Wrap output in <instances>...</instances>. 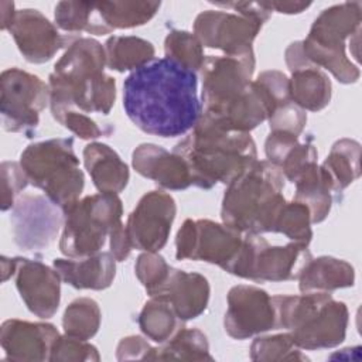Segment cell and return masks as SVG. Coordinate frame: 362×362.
I'll use <instances>...</instances> for the list:
<instances>
[{
    "instance_id": "obj_32",
    "label": "cell",
    "mask_w": 362,
    "mask_h": 362,
    "mask_svg": "<svg viewBox=\"0 0 362 362\" xmlns=\"http://www.w3.org/2000/svg\"><path fill=\"white\" fill-rule=\"evenodd\" d=\"M139 327L148 339L164 344L184 327V321L178 318L167 300L150 297L139 314Z\"/></svg>"
},
{
    "instance_id": "obj_40",
    "label": "cell",
    "mask_w": 362,
    "mask_h": 362,
    "mask_svg": "<svg viewBox=\"0 0 362 362\" xmlns=\"http://www.w3.org/2000/svg\"><path fill=\"white\" fill-rule=\"evenodd\" d=\"M51 113L54 119L59 122L65 129L71 130L74 134L83 140L98 139L112 133V130H103L95 120L74 107H51Z\"/></svg>"
},
{
    "instance_id": "obj_5",
    "label": "cell",
    "mask_w": 362,
    "mask_h": 362,
    "mask_svg": "<svg viewBox=\"0 0 362 362\" xmlns=\"http://www.w3.org/2000/svg\"><path fill=\"white\" fill-rule=\"evenodd\" d=\"M277 329H287L300 349L334 348L346 335L349 313L344 301L325 291L273 297Z\"/></svg>"
},
{
    "instance_id": "obj_46",
    "label": "cell",
    "mask_w": 362,
    "mask_h": 362,
    "mask_svg": "<svg viewBox=\"0 0 362 362\" xmlns=\"http://www.w3.org/2000/svg\"><path fill=\"white\" fill-rule=\"evenodd\" d=\"M1 30H7L16 11L13 1H1Z\"/></svg>"
},
{
    "instance_id": "obj_12",
    "label": "cell",
    "mask_w": 362,
    "mask_h": 362,
    "mask_svg": "<svg viewBox=\"0 0 362 362\" xmlns=\"http://www.w3.org/2000/svg\"><path fill=\"white\" fill-rule=\"evenodd\" d=\"M266 21L256 16L205 10L194 21V34L204 47L221 49L229 57H243L255 54L253 40Z\"/></svg>"
},
{
    "instance_id": "obj_6",
    "label": "cell",
    "mask_w": 362,
    "mask_h": 362,
    "mask_svg": "<svg viewBox=\"0 0 362 362\" xmlns=\"http://www.w3.org/2000/svg\"><path fill=\"white\" fill-rule=\"evenodd\" d=\"M361 1H345L322 10L305 40L300 41L303 64L324 68L342 83H355L361 72L346 57L345 41L361 30Z\"/></svg>"
},
{
    "instance_id": "obj_1",
    "label": "cell",
    "mask_w": 362,
    "mask_h": 362,
    "mask_svg": "<svg viewBox=\"0 0 362 362\" xmlns=\"http://www.w3.org/2000/svg\"><path fill=\"white\" fill-rule=\"evenodd\" d=\"M123 107L144 133L164 139L182 136L202 113L197 74L168 58L153 59L124 79Z\"/></svg>"
},
{
    "instance_id": "obj_18",
    "label": "cell",
    "mask_w": 362,
    "mask_h": 362,
    "mask_svg": "<svg viewBox=\"0 0 362 362\" xmlns=\"http://www.w3.org/2000/svg\"><path fill=\"white\" fill-rule=\"evenodd\" d=\"M7 30L24 59L31 64L48 62L69 41L35 8L17 10Z\"/></svg>"
},
{
    "instance_id": "obj_9",
    "label": "cell",
    "mask_w": 362,
    "mask_h": 362,
    "mask_svg": "<svg viewBox=\"0 0 362 362\" xmlns=\"http://www.w3.org/2000/svg\"><path fill=\"white\" fill-rule=\"evenodd\" d=\"M308 246L288 242L270 245L262 235L245 233L236 260L228 273L252 281H287L298 277L311 259Z\"/></svg>"
},
{
    "instance_id": "obj_27",
    "label": "cell",
    "mask_w": 362,
    "mask_h": 362,
    "mask_svg": "<svg viewBox=\"0 0 362 362\" xmlns=\"http://www.w3.org/2000/svg\"><path fill=\"white\" fill-rule=\"evenodd\" d=\"M288 95L291 102L303 110L318 112L327 107L331 100V81L320 68L307 65L291 72Z\"/></svg>"
},
{
    "instance_id": "obj_21",
    "label": "cell",
    "mask_w": 362,
    "mask_h": 362,
    "mask_svg": "<svg viewBox=\"0 0 362 362\" xmlns=\"http://www.w3.org/2000/svg\"><path fill=\"white\" fill-rule=\"evenodd\" d=\"M209 293V283L202 274L173 267L167 281L153 297L167 300L178 318L185 322L199 317L206 310Z\"/></svg>"
},
{
    "instance_id": "obj_34",
    "label": "cell",
    "mask_w": 362,
    "mask_h": 362,
    "mask_svg": "<svg viewBox=\"0 0 362 362\" xmlns=\"http://www.w3.org/2000/svg\"><path fill=\"white\" fill-rule=\"evenodd\" d=\"M310 209L298 201H286L281 206L273 232L286 235L290 240L308 246L313 238Z\"/></svg>"
},
{
    "instance_id": "obj_25",
    "label": "cell",
    "mask_w": 362,
    "mask_h": 362,
    "mask_svg": "<svg viewBox=\"0 0 362 362\" xmlns=\"http://www.w3.org/2000/svg\"><path fill=\"white\" fill-rule=\"evenodd\" d=\"M83 164L99 192L119 194L129 182V167L107 144L89 143L83 148Z\"/></svg>"
},
{
    "instance_id": "obj_33",
    "label": "cell",
    "mask_w": 362,
    "mask_h": 362,
    "mask_svg": "<svg viewBox=\"0 0 362 362\" xmlns=\"http://www.w3.org/2000/svg\"><path fill=\"white\" fill-rule=\"evenodd\" d=\"M100 308L89 297L74 300L64 313L62 327L66 335L79 339H90L100 327Z\"/></svg>"
},
{
    "instance_id": "obj_31",
    "label": "cell",
    "mask_w": 362,
    "mask_h": 362,
    "mask_svg": "<svg viewBox=\"0 0 362 362\" xmlns=\"http://www.w3.org/2000/svg\"><path fill=\"white\" fill-rule=\"evenodd\" d=\"M148 361H214V356L202 331L182 327L160 348H151Z\"/></svg>"
},
{
    "instance_id": "obj_41",
    "label": "cell",
    "mask_w": 362,
    "mask_h": 362,
    "mask_svg": "<svg viewBox=\"0 0 362 362\" xmlns=\"http://www.w3.org/2000/svg\"><path fill=\"white\" fill-rule=\"evenodd\" d=\"M270 132H286L300 136L307 123L305 110L291 102V99L279 103L267 119Z\"/></svg>"
},
{
    "instance_id": "obj_47",
    "label": "cell",
    "mask_w": 362,
    "mask_h": 362,
    "mask_svg": "<svg viewBox=\"0 0 362 362\" xmlns=\"http://www.w3.org/2000/svg\"><path fill=\"white\" fill-rule=\"evenodd\" d=\"M14 269H16V262L14 257H1V274H3V281H7L11 276H14Z\"/></svg>"
},
{
    "instance_id": "obj_36",
    "label": "cell",
    "mask_w": 362,
    "mask_h": 362,
    "mask_svg": "<svg viewBox=\"0 0 362 362\" xmlns=\"http://www.w3.org/2000/svg\"><path fill=\"white\" fill-rule=\"evenodd\" d=\"M250 359L260 362L308 361V358L296 345L288 331L276 335L257 337L250 345Z\"/></svg>"
},
{
    "instance_id": "obj_29",
    "label": "cell",
    "mask_w": 362,
    "mask_h": 362,
    "mask_svg": "<svg viewBox=\"0 0 362 362\" xmlns=\"http://www.w3.org/2000/svg\"><path fill=\"white\" fill-rule=\"evenodd\" d=\"M321 167L329 178L332 191H344L361 174V144L352 139L337 140Z\"/></svg>"
},
{
    "instance_id": "obj_28",
    "label": "cell",
    "mask_w": 362,
    "mask_h": 362,
    "mask_svg": "<svg viewBox=\"0 0 362 362\" xmlns=\"http://www.w3.org/2000/svg\"><path fill=\"white\" fill-rule=\"evenodd\" d=\"M293 184H296L293 199L303 202L310 209L313 223L322 222L332 204V187L322 167L318 163L310 164Z\"/></svg>"
},
{
    "instance_id": "obj_16",
    "label": "cell",
    "mask_w": 362,
    "mask_h": 362,
    "mask_svg": "<svg viewBox=\"0 0 362 362\" xmlns=\"http://www.w3.org/2000/svg\"><path fill=\"white\" fill-rule=\"evenodd\" d=\"M223 327L233 339L277 329V314L273 297L260 287L238 284L228 293V308Z\"/></svg>"
},
{
    "instance_id": "obj_45",
    "label": "cell",
    "mask_w": 362,
    "mask_h": 362,
    "mask_svg": "<svg viewBox=\"0 0 362 362\" xmlns=\"http://www.w3.org/2000/svg\"><path fill=\"white\" fill-rule=\"evenodd\" d=\"M262 3L267 10L284 13V14H298L311 6V3H304V1H262Z\"/></svg>"
},
{
    "instance_id": "obj_42",
    "label": "cell",
    "mask_w": 362,
    "mask_h": 362,
    "mask_svg": "<svg viewBox=\"0 0 362 362\" xmlns=\"http://www.w3.org/2000/svg\"><path fill=\"white\" fill-rule=\"evenodd\" d=\"M1 211L11 209L18 194L28 185V177L20 163H1Z\"/></svg>"
},
{
    "instance_id": "obj_2",
    "label": "cell",
    "mask_w": 362,
    "mask_h": 362,
    "mask_svg": "<svg viewBox=\"0 0 362 362\" xmlns=\"http://www.w3.org/2000/svg\"><path fill=\"white\" fill-rule=\"evenodd\" d=\"M105 47L88 37L69 42L49 75V107H74L107 115L116 99V81L105 74Z\"/></svg>"
},
{
    "instance_id": "obj_4",
    "label": "cell",
    "mask_w": 362,
    "mask_h": 362,
    "mask_svg": "<svg viewBox=\"0 0 362 362\" xmlns=\"http://www.w3.org/2000/svg\"><path fill=\"white\" fill-rule=\"evenodd\" d=\"M284 175L267 160H256L232 180L221 208L222 222L242 233L273 232L276 218L286 202Z\"/></svg>"
},
{
    "instance_id": "obj_26",
    "label": "cell",
    "mask_w": 362,
    "mask_h": 362,
    "mask_svg": "<svg viewBox=\"0 0 362 362\" xmlns=\"http://www.w3.org/2000/svg\"><path fill=\"white\" fill-rule=\"evenodd\" d=\"M297 280L301 293H328L344 287H352L355 283V270L342 259L332 256L311 257L301 269Z\"/></svg>"
},
{
    "instance_id": "obj_8",
    "label": "cell",
    "mask_w": 362,
    "mask_h": 362,
    "mask_svg": "<svg viewBox=\"0 0 362 362\" xmlns=\"http://www.w3.org/2000/svg\"><path fill=\"white\" fill-rule=\"evenodd\" d=\"M59 250L66 257H85L100 252L106 238L122 225L123 206L117 194L99 192L64 208Z\"/></svg>"
},
{
    "instance_id": "obj_17",
    "label": "cell",
    "mask_w": 362,
    "mask_h": 362,
    "mask_svg": "<svg viewBox=\"0 0 362 362\" xmlns=\"http://www.w3.org/2000/svg\"><path fill=\"white\" fill-rule=\"evenodd\" d=\"M16 287L27 308L40 318H51L61 301V276L55 269L27 257H14Z\"/></svg>"
},
{
    "instance_id": "obj_10",
    "label": "cell",
    "mask_w": 362,
    "mask_h": 362,
    "mask_svg": "<svg viewBox=\"0 0 362 362\" xmlns=\"http://www.w3.org/2000/svg\"><path fill=\"white\" fill-rule=\"evenodd\" d=\"M49 102V85L20 68H8L0 76V113L3 129L11 133L31 132L40 123V112Z\"/></svg>"
},
{
    "instance_id": "obj_19",
    "label": "cell",
    "mask_w": 362,
    "mask_h": 362,
    "mask_svg": "<svg viewBox=\"0 0 362 362\" xmlns=\"http://www.w3.org/2000/svg\"><path fill=\"white\" fill-rule=\"evenodd\" d=\"M58 337L55 325L48 322L11 318L0 328V344L8 361H49Z\"/></svg>"
},
{
    "instance_id": "obj_37",
    "label": "cell",
    "mask_w": 362,
    "mask_h": 362,
    "mask_svg": "<svg viewBox=\"0 0 362 362\" xmlns=\"http://www.w3.org/2000/svg\"><path fill=\"white\" fill-rule=\"evenodd\" d=\"M171 269L173 267L157 252L141 253L134 264L136 276L150 297L158 294L167 281Z\"/></svg>"
},
{
    "instance_id": "obj_15",
    "label": "cell",
    "mask_w": 362,
    "mask_h": 362,
    "mask_svg": "<svg viewBox=\"0 0 362 362\" xmlns=\"http://www.w3.org/2000/svg\"><path fill=\"white\" fill-rule=\"evenodd\" d=\"M175 214L177 205L170 194L157 189L144 194L124 225L132 247L143 252L163 249L168 240Z\"/></svg>"
},
{
    "instance_id": "obj_43",
    "label": "cell",
    "mask_w": 362,
    "mask_h": 362,
    "mask_svg": "<svg viewBox=\"0 0 362 362\" xmlns=\"http://www.w3.org/2000/svg\"><path fill=\"white\" fill-rule=\"evenodd\" d=\"M151 345L139 335H130L123 338L116 348V358L119 361L127 359H143L148 361L151 352Z\"/></svg>"
},
{
    "instance_id": "obj_11",
    "label": "cell",
    "mask_w": 362,
    "mask_h": 362,
    "mask_svg": "<svg viewBox=\"0 0 362 362\" xmlns=\"http://www.w3.org/2000/svg\"><path fill=\"white\" fill-rule=\"evenodd\" d=\"M243 243V233L211 219H185L175 236L178 260H201L229 272Z\"/></svg>"
},
{
    "instance_id": "obj_24",
    "label": "cell",
    "mask_w": 362,
    "mask_h": 362,
    "mask_svg": "<svg viewBox=\"0 0 362 362\" xmlns=\"http://www.w3.org/2000/svg\"><path fill=\"white\" fill-rule=\"evenodd\" d=\"M264 153L267 161L279 167L284 178L294 182L300 174L313 163H317L318 153L311 143L298 141V136L283 132H270L266 143Z\"/></svg>"
},
{
    "instance_id": "obj_30",
    "label": "cell",
    "mask_w": 362,
    "mask_h": 362,
    "mask_svg": "<svg viewBox=\"0 0 362 362\" xmlns=\"http://www.w3.org/2000/svg\"><path fill=\"white\" fill-rule=\"evenodd\" d=\"M106 66L117 71H134L154 59V47L150 41L134 35H113L105 42Z\"/></svg>"
},
{
    "instance_id": "obj_23",
    "label": "cell",
    "mask_w": 362,
    "mask_h": 362,
    "mask_svg": "<svg viewBox=\"0 0 362 362\" xmlns=\"http://www.w3.org/2000/svg\"><path fill=\"white\" fill-rule=\"evenodd\" d=\"M160 1H92L89 34L103 35L113 30L134 28L148 23Z\"/></svg>"
},
{
    "instance_id": "obj_22",
    "label": "cell",
    "mask_w": 362,
    "mask_h": 362,
    "mask_svg": "<svg viewBox=\"0 0 362 362\" xmlns=\"http://www.w3.org/2000/svg\"><path fill=\"white\" fill-rule=\"evenodd\" d=\"M54 269L74 288L105 290L113 283L116 259L110 252H98L85 257L55 259Z\"/></svg>"
},
{
    "instance_id": "obj_39",
    "label": "cell",
    "mask_w": 362,
    "mask_h": 362,
    "mask_svg": "<svg viewBox=\"0 0 362 362\" xmlns=\"http://www.w3.org/2000/svg\"><path fill=\"white\" fill-rule=\"evenodd\" d=\"M100 359L98 348L85 339H79L69 335H59L51 349L49 361L52 362H81L90 361L98 362Z\"/></svg>"
},
{
    "instance_id": "obj_3",
    "label": "cell",
    "mask_w": 362,
    "mask_h": 362,
    "mask_svg": "<svg viewBox=\"0 0 362 362\" xmlns=\"http://www.w3.org/2000/svg\"><path fill=\"white\" fill-rule=\"evenodd\" d=\"M188 164L192 185L209 189L218 182L229 184L257 160L250 133L228 132L199 116L192 133L174 150Z\"/></svg>"
},
{
    "instance_id": "obj_13",
    "label": "cell",
    "mask_w": 362,
    "mask_h": 362,
    "mask_svg": "<svg viewBox=\"0 0 362 362\" xmlns=\"http://www.w3.org/2000/svg\"><path fill=\"white\" fill-rule=\"evenodd\" d=\"M13 239L23 250L47 249L64 223V211L47 195L20 197L10 215Z\"/></svg>"
},
{
    "instance_id": "obj_44",
    "label": "cell",
    "mask_w": 362,
    "mask_h": 362,
    "mask_svg": "<svg viewBox=\"0 0 362 362\" xmlns=\"http://www.w3.org/2000/svg\"><path fill=\"white\" fill-rule=\"evenodd\" d=\"M110 253L116 259V262L126 260L132 252V245L126 233V228L123 223L117 226L112 233H110Z\"/></svg>"
},
{
    "instance_id": "obj_14",
    "label": "cell",
    "mask_w": 362,
    "mask_h": 362,
    "mask_svg": "<svg viewBox=\"0 0 362 362\" xmlns=\"http://www.w3.org/2000/svg\"><path fill=\"white\" fill-rule=\"evenodd\" d=\"M255 65V54L205 57L199 69L202 78V110H218L236 100L253 81Z\"/></svg>"
},
{
    "instance_id": "obj_7",
    "label": "cell",
    "mask_w": 362,
    "mask_h": 362,
    "mask_svg": "<svg viewBox=\"0 0 362 362\" xmlns=\"http://www.w3.org/2000/svg\"><path fill=\"white\" fill-rule=\"evenodd\" d=\"M20 164L30 184L40 188L59 208L64 209L79 199L85 175L71 137L28 144L20 156Z\"/></svg>"
},
{
    "instance_id": "obj_38",
    "label": "cell",
    "mask_w": 362,
    "mask_h": 362,
    "mask_svg": "<svg viewBox=\"0 0 362 362\" xmlns=\"http://www.w3.org/2000/svg\"><path fill=\"white\" fill-rule=\"evenodd\" d=\"M92 1H59L55 6L54 18L57 25L68 33H89Z\"/></svg>"
},
{
    "instance_id": "obj_20",
    "label": "cell",
    "mask_w": 362,
    "mask_h": 362,
    "mask_svg": "<svg viewBox=\"0 0 362 362\" xmlns=\"http://www.w3.org/2000/svg\"><path fill=\"white\" fill-rule=\"evenodd\" d=\"M132 164L136 173L153 180L167 189H185L192 185L191 171L187 161L177 153H170L164 147L143 143L132 154Z\"/></svg>"
},
{
    "instance_id": "obj_35",
    "label": "cell",
    "mask_w": 362,
    "mask_h": 362,
    "mask_svg": "<svg viewBox=\"0 0 362 362\" xmlns=\"http://www.w3.org/2000/svg\"><path fill=\"white\" fill-rule=\"evenodd\" d=\"M165 58L173 59L182 66L194 71L201 69L205 55L204 45L194 33L184 30H171L164 40Z\"/></svg>"
}]
</instances>
